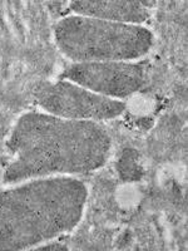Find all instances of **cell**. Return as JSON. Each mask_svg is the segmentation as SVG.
<instances>
[{
	"label": "cell",
	"mask_w": 188,
	"mask_h": 251,
	"mask_svg": "<svg viewBox=\"0 0 188 251\" xmlns=\"http://www.w3.org/2000/svg\"><path fill=\"white\" fill-rule=\"evenodd\" d=\"M69 12L113 23L142 25L151 18V10L141 0H71Z\"/></svg>",
	"instance_id": "6"
},
{
	"label": "cell",
	"mask_w": 188,
	"mask_h": 251,
	"mask_svg": "<svg viewBox=\"0 0 188 251\" xmlns=\"http://www.w3.org/2000/svg\"><path fill=\"white\" fill-rule=\"evenodd\" d=\"M54 40L73 63L134 62L152 49L154 35L143 25L69 14L55 23Z\"/></svg>",
	"instance_id": "3"
},
{
	"label": "cell",
	"mask_w": 188,
	"mask_h": 251,
	"mask_svg": "<svg viewBox=\"0 0 188 251\" xmlns=\"http://www.w3.org/2000/svg\"><path fill=\"white\" fill-rule=\"evenodd\" d=\"M58 79L73 82L94 93L123 100L137 93L147 79L145 62L71 63Z\"/></svg>",
	"instance_id": "5"
},
{
	"label": "cell",
	"mask_w": 188,
	"mask_h": 251,
	"mask_svg": "<svg viewBox=\"0 0 188 251\" xmlns=\"http://www.w3.org/2000/svg\"><path fill=\"white\" fill-rule=\"evenodd\" d=\"M66 3L67 1H51V3L48 4V6L55 15H64V17H67L66 13L62 10L63 6H67V5H64Z\"/></svg>",
	"instance_id": "8"
},
{
	"label": "cell",
	"mask_w": 188,
	"mask_h": 251,
	"mask_svg": "<svg viewBox=\"0 0 188 251\" xmlns=\"http://www.w3.org/2000/svg\"><path fill=\"white\" fill-rule=\"evenodd\" d=\"M0 192V250H31L80 223L88 187L74 176H48Z\"/></svg>",
	"instance_id": "2"
},
{
	"label": "cell",
	"mask_w": 188,
	"mask_h": 251,
	"mask_svg": "<svg viewBox=\"0 0 188 251\" xmlns=\"http://www.w3.org/2000/svg\"><path fill=\"white\" fill-rule=\"evenodd\" d=\"M6 150L10 162L3 183L98 171L111 156L112 140L99 122L73 121L46 112H26L13 126Z\"/></svg>",
	"instance_id": "1"
},
{
	"label": "cell",
	"mask_w": 188,
	"mask_h": 251,
	"mask_svg": "<svg viewBox=\"0 0 188 251\" xmlns=\"http://www.w3.org/2000/svg\"><path fill=\"white\" fill-rule=\"evenodd\" d=\"M31 250H37V251H67L69 250L67 248V245L60 243H53V241H48V243H44L42 245L37 246V248L31 249Z\"/></svg>",
	"instance_id": "7"
},
{
	"label": "cell",
	"mask_w": 188,
	"mask_h": 251,
	"mask_svg": "<svg viewBox=\"0 0 188 251\" xmlns=\"http://www.w3.org/2000/svg\"><path fill=\"white\" fill-rule=\"evenodd\" d=\"M33 97L46 113L73 121L100 123L118 118L125 111L124 100L104 97L64 79L38 83Z\"/></svg>",
	"instance_id": "4"
}]
</instances>
